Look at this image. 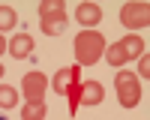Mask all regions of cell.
I'll list each match as a JSON object with an SVG mask.
<instances>
[{"instance_id": "cell-1", "label": "cell", "mask_w": 150, "mask_h": 120, "mask_svg": "<svg viewBox=\"0 0 150 120\" xmlns=\"http://www.w3.org/2000/svg\"><path fill=\"white\" fill-rule=\"evenodd\" d=\"M138 48H141V42H138V39H126V42H117V45L108 51V60L117 66V63H123L126 57H132L135 51H138Z\"/></svg>"}, {"instance_id": "cell-2", "label": "cell", "mask_w": 150, "mask_h": 120, "mask_svg": "<svg viewBox=\"0 0 150 120\" xmlns=\"http://www.w3.org/2000/svg\"><path fill=\"white\" fill-rule=\"evenodd\" d=\"M123 18H126L129 27H141V24L147 21V6H129L126 12H123Z\"/></svg>"}, {"instance_id": "cell-3", "label": "cell", "mask_w": 150, "mask_h": 120, "mask_svg": "<svg viewBox=\"0 0 150 120\" xmlns=\"http://www.w3.org/2000/svg\"><path fill=\"white\" fill-rule=\"evenodd\" d=\"M78 21L81 24H96L99 18H102V12H99V6H90V3H84V6H78Z\"/></svg>"}, {"instance_id": "cell-4", "label": "cell", "mask_w": 150, "mask_h": 120, "mask_svg": "<svg viewBox=\"0 0 150 120\" xmlns=\"http://www.w3.org/2000/svg\"><path fill=\"white\" fill-rule=\"evenodd\" d=\"M30 48H33V39H30L27 33H21V36L12 39V54H15V57H27Z\"/></svg>"}, {"instance_id": "cell-5", "label": "cell", "mask_w": 150, "mask_h": 120, "mask_svg": "<svg viewBox=\"0 0 150 120\" xmlns=\"http://www.w3.org/2000/svg\"><path fill=\"white\" fill-rule=\"evenodd\" d=\"M15 102H18L15 90H12V87H0V105H3V108H12Z\"/></svg>"}, {"instance_id": "cell-6", "label": "cell", "mask_w": 150, "mask_h": 120, "mask_svg": "<svg viewBox=\"0 0 150 120\" xmlns=\"http://www.w3.org/2000/svg\"><path fill=\"white\" fill-rule=\"evenodd\" d=\"M12 24H15V12H12V9H0V30L12 27Z\"/></svg>"}, {"instance_id": "cell-7", "label": "cell", "mask_w": 150, "mask_h": 120, "mask_svg": "<svg viewBox=\"0 0 150 120\" xmlns=\"http://www.w3.org/2000/svg\"><path fill=\"white\" fill-rule=\"evenodd\" d=\"M0 75H3V66H0Z\"/></svg>"}, {"instance_id": "cell-8", "label": "cell", "mask_w": 150, "mask_h": 120, "mask_svg": "<svg viewBox=\"0 0 150 120\" xmlns=\"http://www.w3.org/2000/svg\"><path fill=\"white\" fill-rule=\"evenodd\" d=\"M0 48H3V39H0Z\"/></svg>"}, {"instance_id": "cell-9", "label": "cell", "mask_w": 150, "mask_h": 120, "mask_svg": "<svg viewBox=\"0 0 150 120\" xmlns=\"http://www.w3.org/2000/svg\"><path fill=\"white\" fill-rule=\"evenodd\" d=\"M0 120H6V117H3V114H0Z\"/></svg>"}]
</instances>
